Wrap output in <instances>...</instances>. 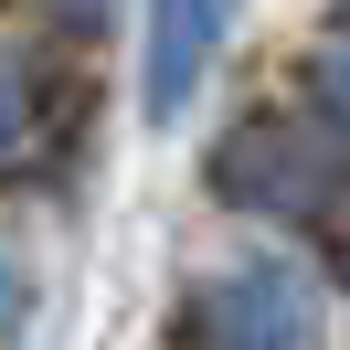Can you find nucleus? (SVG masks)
I'll list each match as a JSON object with an SVG mask.
<instances>
[{
    "mask_svg": "<svg viewBox=\"0 0 350 350\" xmlns=\"http://www.w3.org/2000/svg\"><path fill=\"white\" fill-rule=\"evenodd\" d=\"M191 350H329V286L297 255H234L191 276Z\"/></svg>",
    "mask_w": 350,
    "mask_h": 350,
    "instance_id": "1",
    "label": "nucleus"
},
{
    "mask_svg": "<svg viewBox=\"0 0 350 350\" xmlns=\"http://www.w3.org/2000/svg\"><path fill=\"white\" fill-rule=\"evenodd\" d=\"M329 170H340V138L297 128V117H255V128L213 159L223 191H244L255 213H297V223H329Z\"/></svg>",
    "mask_w": 350,
    "mask_h": 350,
    "instance_id": "2",
    "label": "nucleus"
},
{
    "mask_svg": "<svg viewBox=\"0 0 350 350\" xmlns=\"http://www.w3.org/2000/svg\"><path fill=\"white\" fill-rule=\"evenodd\" d=\"M244 0H149V53H138V107L170 128L180 107L202 96V75H213L223 32H234Z\"/></svg>",
    "mask_w": 350,
    "mask_h": 350,
    "instance_id": "3",
    "label": "nucleus"
},
{
    "mask_svg": "<svg viewBox=\"0 0 350 350\" xmlns=\"http://www.w3.org/2000/svg\"><path fill=\"white\" fill-rule=\"evenodd\" d=\"M22 138H32V64L0 43V159L22 149Z\"/></svg>",
    "mask_w": 350,
    "mask_h": 350,
    "instance_id": "4",
    "label": "nucleus"
},
{
    "mask_svg": "<svg viewBox=\"0 0 350 350\" xmlns=\"http://www.w3.org/2000/svg\"><path fill=\"white\" fill-rule=\"evenodd\" d=\"M32 319V276H22V265H11V255H0V340H11V329H22Z\"/></svg>",
    "mask_w": 350,
    "mask_h": 350,
    "instance_id": "5",
    "label": "nucleus"
},
{
    "mask_svg": "<svg viewBox=\"0 0 350 350\" xmlns=\"http://www.w3.org/2000/svg\"><path fill=\"white\" fill-rule=\"evenodd\" d=\"M319 96H329V117H350V53H340V64H319ZM340 149H350V128H340Z\"/></svg>",
    "mask_w": 350,
    "mask_h": 350,
    "instance_id": "6",
    "label": "nucleus"
},
{
    "mask_svg": "<svg viewBox=\"0 0 350 350\" xmlns=\"http://www.w3.org/2000/svg\"><path fill=\"white\" fill-rule=\"evenodd\" d=\"M43 11H53V22H75V32H96V22H107V0H43Z\"/></svg>",
    "mask_w": 350,
    "mask_h": 350,
    "instance_id": "7",
    "label": "nucleus"
},
{
    "mask_svg": "<svg viewBox=\"0 0 350 350\" xmlns=\"http://www.w3.org/2000/svg\"><path fill=\"white\" fill-rule=\"evenodd\" d=\"M340 32H350V0H340Z\"/></svg>",
    "mask_w": 350,
    "mask_h": 350,
    "instance_id": "8",
    "label": "nucleus"
}]
</instances>
